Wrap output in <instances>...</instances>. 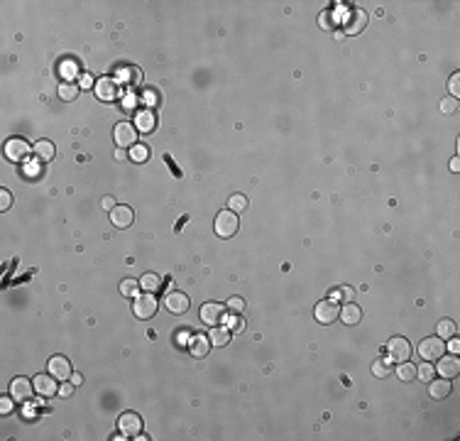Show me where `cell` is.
<instances>
[{"mask_svg":"<svg viewBox=\"0 0 460 441\" xmlns=\"http://www.w3.org/2000/svg\"><path fill=\"white\" fill-rule=\"evenodd\" d=\"M387 356H389L387 361H392V363H404L411 358V343L402 336H397L387 343Z\"/></svg>","mask_w":460,"mask_h":441,"instance_id":"cell-1","label":"cell"},{"mask_svg":"<svg viewBox=\"0 0 460 441\" xmlns=\"http://www.w3.org/2000/svg\"><path fill=\"white\" fill-rule=\"evenodd\" d=\"M367 13L365 10H360V8H352L345 20H343V32L345 35H360L365 27H367Z\"/></svg>","mask_w":460,"mask_h":441,"instance_id":"cell-2","label":"cell"},{"mask_svg":"<svg viewBox=\"0 0 460 441\" xmlns=\"http://www.w3.org/2000/svg\"><path fill=\"white\" fill-rule=\"evenodd\" d=\"M238 216L230 211V209H225V211H221L218 216H216V233L221 235V238H230V235H235L238 233Z\"/></svg>","mask_w":460,"mask_h":441,"instance_id":"cell-3","label":"cell"},{"mask_svg":"<svg viewBox=\"0 0 460 441\" xmlns=\"http://www.w3.org/2000/svg\"><path fill=\"white\" fill-rule=\"evenodd\" d=\"M113 140L118 142V147H132V145H137V128L123 120L113 128Z\"/></svg>","mask_w":460,"mask_h":441,"instance_id":"cell-4","label":"cell"},{"mask_svg":"<svg viewBox=\"0 0 460 441\" xmlns=\"http://www.w3.org/2000/svg\"><path fill=\"white\" fill-rule=\"evenodd\" d=\"M419 353H421L423 361H438L443 353H445V343H443V338L438 336H431V338H423L421 345H419Z\"/></svg>","mask_w":460,"mask_h":441,"instance_id":"cell-5","label":"cell"},{"mask_svg":"<svg viewBox=\"0 0 460 441\" xmlns=\"http://www.w3.org/2000/svg\"><path fill=\"white\" fill-rule=\"evenodd\" d=\"M201 321L208 326H218L221 321H225V307L218 302H208L201 307Z\"/></svg>","mask_w":460,"mask_h":441,"instance_id":"cell-6","label":"cell"},{"mask_svg":"<svg viewBox=\"0 0 460 441\" xmlns=\"http://www.w3.org/2000/svg\"><path fill=\"white\" fill-rule=\"evenodd\" d=\"M96 96L101 98V101H115V98L120 96V86H118V81L111 76H103L96 81Z\"/></svg>","mask_w":460,"mask_h":441,"instance_id":"cell-7","label":"cell"},{"mask_svg":"<svg viewBox=\"0 0 460 441\" xmlns=\"http://www.w3.org/2000/svg\"><path fill=\"white\" fill-rule=\"evenodd\" d=\"M30 154V142L22 140V137H13L5 142V157L13 159V162H22L25 157Z\"/></svg>","mask_w":460,"mask_h":441,"instance_id":"cell-8","label":"cell"},{"mask_svg":"<svg viewBox=\"0 0 460 441\" xmlns=\"http://www.w3.org/2000/svg\"><path fill=\"white\" fill-rule=\"evenodd\" d=\"M132 311L137 319H152L154 311H157V299L152 294H142V297H135V304H132Z\"/></svg>","mask_w":460,"mask_h":441,"instance_id":"cell-9","label":"cell"},{"mask_svg":"<svg viewBox=\"0 0 460 441\" xmlns=\"http://www.w3.org/2000/svg\"><path fill=\"white\" fill-rule=\"evenodd\" d=\"M118 429H120L123 436H140V431H142V419H140V414L125 412V414L120 417V422H118Z\"/></svg>","mask_w":460,"mask_h":441,"instance_id":"cell-10","label":"cell"},{"mask_svg":"<svg viewBox=\"0 0 460 441\" xmlns=\"http://www.w3.org/2000/svg\"><path fill=\"white\" fill-rule=\"evenodd\" d=\"M338 314H340V309H338V304L333 299H323V302L316 304V319L321 324H333L338 319Z\"/></svg>","mask_w":460,"mask_h":441,"instance_id":"cell-11","label":"cell"},{"mask_svg":"<svg viewBox=\"0 0 460 441\" xmlns=\"http://www.w3.org/2000/svg\"><path fill=\"white\" fill-rule=\"evenodd\" d=\"M164 307L171 311V314H186L189 307H191V299L186 297L184 292H169L164 299Z\"/></svg>","mask_w":460,"mask_h":441,"instance_id":"cell-12","label":"cell"},{"mask_svg":"<svg viewBox=\"0 0 460 441\" xmlns=\"http://www.w3.org/2000/svg\"><path fill=\"white\" fill-rule=\"evenodd\" d=\"M186 348H189L191 358H206V356H208V350H211V338H208V336H203V333H194V336H191V341L186 343Z\"/></svg>","mask_w":460,"mask_h":441,"instance_id":"cell-13","label":"cell"},{"mask_svg":"<svg viewBox=\"0 0 460 441\" xmlns=\"http://www.w3.org/2000/svg\"><path fill=\"white\" fill-rule=\"evenodd\" d=\"M59 380H56L54 375L49 373V375H35V390H37L42 397H54V392H59Z\"/></svg>","mask_w":460,"mask_h":441,"instance_id":"cell-14","label":"cell"},{"mask_svg":"<svg viewBox=\"0 0 460 441\" xmlns=\"http://www.w3.org/2000/svg\"><path fill=\"white\" fill-rule=\"evenodd\" d=\"M10 397L15 402H27L32 397V383L27 378H15L13 385H10Z\"/></svg>","mask_w":460,"mask_h":441,"instance_id":"cell-15","label":"cell"},{"mask_svg":"<svg viewBox=\"0 0 460 441\" xmlns=\"http://www.w3.org/2000/svg\"><path fill=\"white\" fill-rule=\"evenodd\" d=\"M49 373L54 375L56 380H69V378H71V363H69V358L54 356V358L49 361Z\"/></svg>","mask_w":460,"mask_h":441,"instance_id":"cell-16","label":"cell"},{"mask_svg":"<svg viewBox=\"0 0 460 441\" xmlns=\"http://www.w3.org/2000/svg\"><path fill=\"white\" fill-rule=\"evenodd\" d=\"M438 373H441V378L445 380H450V378H455L460 373V361L458 356H445V358H438Z\"/></svg>","mask_w":460,"mask_h":441,"instance_id":"cell-17","label":"cell"},{"mask_svg":"<svg viewBox=\"0 0 460 441\" xmlns=\"http://www.w3.org/2000/svg\"><path fill=\"white\" fill-rule=\"evenodd\" d=\"M111 221L115 228H128L130 223L135 221V213H132L130 206H115L111 211Z\"/></svg>","mask_w":460,"mask_h":441,"instance_id":"cell-18","label":"cell"},{"mask_svg":"<svg viewBox=\"0 0 460 441\" xmlns=\"http://www.w3.org/2000/svg\"><path fill=\"white\" fill-rule=\"evenodd\" d=\"M338 319H340L343 324H348V326H355V324H357V321L362 319V309L357 307V304H352V302H348L345 307L340 309Z\"/></svg>","mask_w":460,"mask_h":441,"instance_id":"cell-19","label":"cell"},{"mask_svg":"<svg viewBox=\"0 0 460 441\" xmlns=\"http://www.w3.org/2000/svg\"><path fill=\"white\" fill-rule=\"evenodd\" d=\"M428 395L433 397V400H445L448 395H450V380H431L428 385Z\"/></svg>","mask_w":460,"mask_h":441,"instance_id":"cell-20","label":"cell"},{"mask_svg":"<svg viewBox=\"0 0 460 441\" xmlns=\"http://www.w3.org/2000/svg\"><path fill=\"white\" fill-rule=\"evenodd\" d=\"M35 157H37L39 162L54 159V142H49V140H39V142H35Z\"/></svg>","mask_w":460,"mask_h":441,"instance_id":"cell-21","label":"cell"},{"mask_svg":"<svg viewBox=\"0 0 460 441\" xmlns=\"http://www.w3.org/2000/svg\"><path fill=\"white\" fill-rule=\"evenodd\" d=\"M208 338H211V345H218V348H221V345H225L228 341H230V328L213 326V328H211V336H208Z\"/></svg>","mask_w":460,"mask_h":441,"instance_id":"cell-22","label":"cell"},{"mask_svg":"<svg viewBox=\"0 0 460 441\" xmlns=\"http://www.w3.org/2000/svg\"><path fill=\"white\" fill-rule=\"evenodd\" d=\"M140 287L147 289V292H157V289L162 287V277H159V275H154V272H147V275L140 280Z\"/></svg>","mask_w":460,"mask_h":441,"instance_id":"cell-23","label":"cell"},{"mask_svg":"<svg viewBox=\"0 0 460 441\" xmlns=\"http://www.w3.org/2000/svg\"><path fill=\"white\" fill-rule=\"evenodd\" d=\"M397 375H399V380H404V383L414 380V378H416V365L409 363V361L399 363V368H397Z\"/></svg>","mask_w":460,"mask_h":441,"instance_id":"cell-24","label":"cell"},{"mask_svg":"<svg viewBox=\"0 0 460 441\" xmlns=\"http://www.w3.org/2000/svg\"><path fill=\"white\" fill-rule=\"evenodd\" d=\"M78 96V86L71 83V81H64L61 86H59V98H64V101H74Z\"/></svg>","mask_w":460,"mask_h":441,"instance_id":"cell-25","label":"cell"},{"mask_svg":"<svg viewBox=\"0 0 460 441\" xmlns=\"http://www.w3.org/2000/svg\"><path fill=\"white\" fill-rule=\"evenodd\" d=\"M455 331H458L455 321H450V319H443L441 324H438V338H453V336H455Z\"/></svg>","mask_w":460,"mask_h":441,"instance_id":"cell-26","label":"cell"},{"mask_svg":"<svg viewBox=\"0 0 460 441\" xmlns=\"http://www.w3.org/2000/svg\"><path fill=\"white\" fill-rule=\"evenodd\" d=\"M228 209H230L233 213L245 211V209H247V199H245L242 194H233V196H230V201H228Z\"/></svg>","mask_w":460,"mask_h":441,"instance_id":"cell-27","label":"cell"},{"mask_svg":"<svg viewBox=\"0 0 460 441\" xmlns=\"http://www.w3.org/2000/svg\"><path fill=\"white\" fill-rule=\"evenodd\" d=\"M137 130H142V133H149L152 128H154V115L152 113H140L137 115V125H135Z\"/></svg>","mask_w":460,"mask_h":441,"instance_id":"cell-28","label":"cell"},{"mask_svg":"<svg viewBox=\"0 0 460 441\" xmlns=\"http://www.w3.org/2000/svg\"><path fill=\"white\" fill-rule=\"evenodd\" d=\"M372 373H375L377 378H387V375L392 373V368H389V363H387V358L375 361V365H372Z\"/></svg>","mask_w":460,"mask_h":441,"instance_id":"cell-29","label":"cell"},{"mask_svg":"<svg viewBox=\"0 0 460 441\" xmlns=\"http://www.w3.org/2000/svg\"><path fill=\"white\" fill-rule=\"evenodd\" d=\"M416 378L423 380V383H431V378H433V365L428 363V361L423 365H419V368H416Z\"/></svg>","mask_w":460,"mask_h":441,"instance_id":"cell-30","label":"cell"},{"mask_svg":"<svg viewBox=\"0 0 460 441\" xmlns=\"http://www.w3.org/2000/svg\"><path fill=\"white\" fill-rule=\"evenodd\" d=\"M137 289H140V282H137V280H123V282H120V292H123L125 297H135Z\"/></svg>","mask_w":460,"mask_h":441,"instance_id":"cell-31","label":"cell"},{"mask_svg":"<svg viewBox=\"0 0 460 441\" xmlns=\"http://www.w3.org/2000/svg\"><path fill=\"white\" fill-rule=\"evenodd\" d=\"M147 154H149V150L145 147V145H132L130 159H132V162H145V159H147Z\"/></svg>","mask_w":460,"mask_h":441,"instance_id":"cell-32","label":"cell"},{"mask_svg":"<svg viewBox=\"0 0 460 441\" xmlns=\"http://www.w3.org/2000/svg\"><path fill=\"white\" fill-rule=\"evenodd\" d=\"M318 22H321V27H323V30H333V27H335V18H333L328 10H326V13H321Z\"/></svg>","mask_w":460,"mask_h":441,"instance_id":"cell-33","label":"cell"},{"mask_svg":"<svg viewBox=\"0 0 460 441\" xmlns=\"http://www.w3.org/2000/svg\"><path fill=\"white\" fill-rule=\"evenodd\" d=\"M441 111L443 113H455V111H458V101H455V98H443Z\"/></svg>","mask_w":460,"mask_h":441,"instance_id":"cell-34","label":"cell"},{"mask_svg":"<svg viewBox=\"0 0 460 441\" xmlns=\"http://www.w3.org/2000/svg\"><path fill=\"white\" fill-rule=\"evenodd\" d=\"M10 204H13V194L8 189H0V211H8Z\"/></svg>","mask_w":460,"mask_h":441,"instance_id":"cell-35","label":"cell"},{"mask_svg":"<svg viewBox=\"0 0 460 441\" xmlns=\"http://www.w3.org/2000/svg\"><path fill=\"white\" fill-rule=\"evenodd\" d=\"M228 309L235 311V314H240V311L245 309V302H242L240 297H230V299H228Z\"/></svg>","mask_w":460,"mask_h":441,"instance_id":"cell-36","label":"cell"},{"mask_svg":"<svg viewBox=\"0 0 460 441\" xmlns=\"http://www.w3.org/2000/svg\"><path fill=\"white\" fill-rule=\"evenodd\" d=\"M225 324H228L230 331H240L242 328V319L240 316H225Z\"/></svg>","mask_w":460,"mask_h":441,"instance_id":"cell-37","label":"cell"},{"mask_svg":"<svg viewBox=\"0 0 460 441\" xmlns=\"http://www.w3.org/2000/svg\"><path fill=\"white\" fill-rule=\"evenodd\" d=\"M448 86H450V94H453V96H460V74H453Z\"/></svg>","mask_w":460,"mask_h":441,"instance_id":"cell-38","label":"cell"},{"mask_svg":"<svg viewBox=\"0 0 460 441\" xmlns=\"http://www.w3.org/2000/svg\"><path fill=\"white\" fill-rule=\"evenodd\" d=\"M13 397H3V402H0V414H8V412H13Z\"/></svg>","mask_w":460,"mask_h":441,"instance_id":"cell-39","label":"cell"},{"mask_svg":"<svg viewBox=\"0 0 460 441\" xmlns=\"http://www.w3.org/2000/svg\"><path fill=\"white\" fill-rule=\"evenodd\" d=\"M128 157H130V154H128V150H125V147H118V150H115V159H118V162H125Z\"/></svg>","mask_w":460,"mask_h":441,"instance_id":"cell-40","label":"cell"},{"mask_svg":"<svg viewBox=\"0 0 460 441\" xmlns=\"http://www.w3.org/2000/svg\"><path fill=\"white\" fill-rule=\"evenodd\" d=\"M71 392H74V387H71V385H61V387H59V395H61V397H69V395H71Z\"/></svg>","mask_w":460,"mask_h":441,"instance_id":"cell-41","label":"cell"},{"mask_svg":"<svg viewBox=\"0 0 460 441\" xmlns=\"http://www.w3.org/2000/svg\"><path fill=\"white\" fill-rule=\"evenodd\" d=\"M103 209H106V211H113V209H115V199H113V196H106V199H103Z\"/></svg>","mask_w":460,"mask_h":441,"instance_id":"cell-42","label":"cell"},{"mask_svg":"<svg viewBox=\"0 0 460 441\" xmlns=\"http://www.w3.org/2000/svg\"><path fill=\"white\" fill-rule=\"evenodd\" d=\"M340 297H343V299H345V302H350V299H352V297H355V292H352V289H340Z\"/></svg>","mask_w":460,"mask_h":441,"instance_id":"cell-43","label":"cell"},{"mask_svg":"<svg viewBox=\"0 0 460 441\" xmlns=\"http://www.w3.org/2000/svg\"><path fill=\"white\" fill-rule=\"evenodd\" d=\"M135 106H137V103H135V98H132V96H128V98H125V103H123V108H125V111H132Z\"/></svg>","mask_w":460,"mask_h":441,"instance_id":"cell-44","label":"cell"},{"mask_svg":"<svg viewBox=\"0 0 460 441\" xmlns=\"http://www.w3.org/2000/svg\"><path fill=\"white\" fill-rule=\"evenodd\" d=\"M69 380H71L74 385H81L83 383V375H81V373H71V378H69Z\"/></svg>","mask_w":460,"mask_h":441,"instance_id":"cell-45","label":"cell"},{"mask_svg":"<svg viewBox=\"0 0 460 441\" xmlns=\"http://www.w3.org/2000/svg\"><path fill=\"white\" fill-rule=\"evenodd\" d=\"M91 86H96V83L91 81V76H83V78H81V89H91Z\"/></svg>","mask_w":460,"mask_h":441,"instance_id":"cell-46","label":"cell"},{"mask_svg":"<svg viewBox=\"0 0 460 441\" xmlns=\"http://www.w3.org/2000/svg\"><path fill=\"white\" fill-rule=\"evenodd\" d=\"M450 169H453V172H458V169H460V159H458V157L450 162Z\"/></svg>","mask_w":460,"mask_h":441,"instance_id":"cell-47","label":"cell"},{"mask_svg":"<svg viewBox=\"0 0 460 441\" xmlns=\"http://www.w3.org/2000/svg\"><path fill=\"white\" fill-rule=\"evenodd\" d=\"M458 348H460L458 341H450V350H453V353H458Z\"/></svg>","mask_w":460,"mask_h":441,"instance_id":"cell-48","label":"cell"}]
</instances>
